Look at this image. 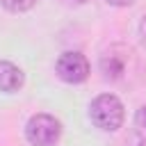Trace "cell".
<instances>
[{
	"label": "cell",
	"mask_w": 146,
	"mask_h": 146,
	"mask_svg": "<svg viewBox=\"0 0 146 146\" xmlns=\"http://www.w3.org/2000/svg\"><path fill=\"white\" fill-rule=\"evenodd\" d=\"M89 116L94 121L96 128L105 130V132H114L123 125V103L114 96V94H100L91 100L89 105Z\"/></svg>",
	"instance_id": "6da1fadb"
},
{
	"label": "cell",
	"mask_w": 146,
	"mask_h": 146,
	"mask_svg": "<svg viewBox=\"0 0 146 146\" xmlns=\"http://www.w3.org/2000/svg\"><path fill=\"white\" fill-rule=\"evenodd\" d=\"M135 64V52L132 48L128 46H121V43H114L110 46L103 55H100V73L105 80H123L128 73H130V66Z\"/></svg>",
	"instance_id": "7a4b0ae2"
},
{
	"label": "cell",
	"mask_w": 146,
	"mask_h": 146,
	"mask_svg": "<svg viewBox=\"0 0 146 146\" xmlns=\"http://www.w3.org/2000/svg\"><path fill=\"white\" fill-rule=\"evenodd\" d=\"M25 137L32 146H55L62 137V123L50 114H34L25 125Z\"/></svg>",
	"instance_id": "3957f363"
},
{
	"label": "cell",
	"mask_w": 146,
	"mask_h": 146,
	"mask_svg": "<svg viewBox=\"0 0 146 146\" xmlns=\"http://www.w3.org/2000/svg\"><path fill=\"white\" fill-rule=\"evenodd\" d=\"M55 71H57V75H59L64 82H68V84H80V82H84V80L89 78V62H87V57H84L82 52H78V50H66V52L59 55V59H57V64H55Z\"/></svg>",
	"instance_id": "277c9868"
},
{
	"label": "cell",
	"mask_w": 146,
	"mask_h": 146,
	"mask_svg": "<svg viewBox=\"0 0 146 146\" xmlns=\"http://www.w3.org/2000/svg\"><path fill=\"white\" fill-rule=\"evenodd\" d=\"M23 82H25L23 71L16 64H11V62L0 59V91L14 94V91H18L23 87Z\"/></svg>",
	"instance_id": "5b68a950"
},
{
	"label": "cell",
	"mask_w": 146,
	"mask_h": 146,
	"mask_svg": "<svg viewBox=\"0 0 146 146\" xmlns=\"http://www.w3.org/2000/svg\"><path fill=\"white\" fill-rule=\"evenodd\" d=\"M0 5L7 9V11H14V14H21V11H27L36 5V0H0Z\"/></svg>",
	"instance_id": "8992f818"
},
{
	"label": "cell",
	"mask_w": 146,
	"mask_h": 146,
	"mask_svg": "<svg viewBox=\"0 0 146 146\" xmlns=\"http://www.w3.org/2000/svg\"><path fill=\"white\" fill-rule=\"evenodd\" d=\"M135 130H137L139 139L146 144V105H141L135 114Z\"/></svg>",
	"instance_id": "52a82bcc"
},
{
	"label": "cell",
	"mask_w": 146,
	"mask_h": 146,
	"mask_svg": "<svg viewBox=\"0 0 146 146\" xmlns=\"http://www.w3.org/2000/svg\"><path fill=\"white\" fill-rule=\"evenodd\" d=\"M139 41H141V46L146 48V14H144V18H141V23H139Z\"/></svg>",
	"instance_id": "ba28073f"
},
{
	"label": "cell",
	"mask_w": 146,
	"mask_h": 146,
	"mask_svg": "<svg viewBox=\"0 0 146 146\" xmlns=\"http://www.w3.org/2000/svg\"><path fill=\"white\" fill-rule=\"evenodd\" d=\"M107 5H112V7H128V5H132L135 0H105Z\"/></svg>",
	"instance_id": "9c48e42d"
},
{
	"label": "cell",
	"mask_w": 146,
	"mask_h": 146,
	"mask_svg": "<svg viewBox=\"0 0 146 146\" xmlns=\"http://www.w3.org/2000/svg\"><path fill=\"white\" fill-rule=\"evenodd\" d=\"M73 2H87V0H73Z\"/></svg>",
	"instance_id": "30bf717a"
}]
</instances>
